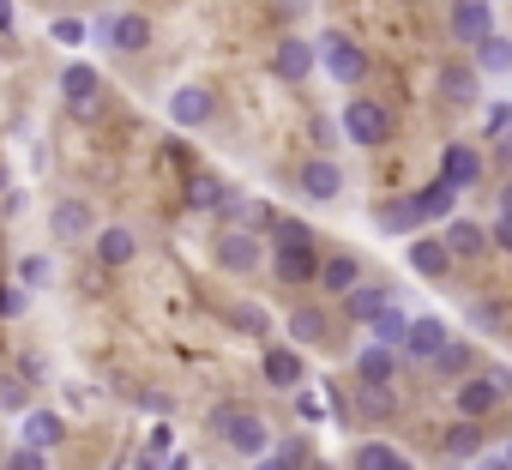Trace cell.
Returning <instances> with one entry per match:
<instances>
[{
	"label": "cell",
	"mask_w": 512,
	"mask_h": 470,
	"mask_svg": "<svg viewBox=\"0 0 512 470\" xmlns=\"http://www.w3.org/2000/svg\"><path fill=\"white\" fill-rule=\"evenodd\" d=\"M211 434L235 452V458H266L272 452V422L260 410H241V404H217L211 410Z\"/></svg>",
	"instance_id": "1"
},
{
	"label": "cell",
	"mask_w": 512,
	"mask_h": 470,
	"mask_svg": "<svg viewBox=\"0 0 512 470\" xmlns=\"http://www.w3.org/2000/svg\"><path fill=\"white\" fill-rule=\"evenodd\" d=\"M506 392H512V380H506L500 368H488V374L476 368L470 380L452 386V410H458V422H488V416L506 404Z\"/></svg>",
	"instance_id": "2"
},
{
	"label": "cell",
	"mask_w": 512,
	"mask_h": 470,
	"mask_svg": "<svg viewBox=\"0 0 512 470\" xmlns=\"http://www.w3.org/2000/svg\"><path fill=\"white\" fill-rule=\"evenodd\" d=\"M314 61H320V73H326L332 85H362V79H368V49H362L356 37H344V31H326V37L314 43Z\"/></svg>",
	"instance_id": "3"
},
{
	"label": "cell",
	"mask_w": 512,
	"mask_h": 470,
	"mask_svg": "<svg viewBox=\"0 0 512 470\" xmlns=\"http://www.w3.org/2000/svg\"><path fill=\"white\" fill-rule=\"evenodd\" d=\"M338 121H344V139L362 145V151H380V145L392 139V109L374 103V97H350V103L338 109Z\"/></svg>",
	"instance_id": "4"
},
{
	"label": "cell",
	"mask_w": 512,
	"mask_h": 470,
	"mask_svg": "<svg viewBox=\"0 0 512 470\" xmlns=\"http://www.w3.org/2000/svg\"><path fill=\"white\" fill-rule=\"evenodd\" d=\"M61 103H67L79 121H97V109H103V73H97L91 61H67V67H61Z\"/></svg>",
	"instance_id": "5"
},
{
	"label": "cell",
	"mask_w": 512,
	"mask_h": 470,
	"mask_svg": "<svg viewBox=\"0 0 512 470\" xmlns=\"http://www.w3.org/2000/svg\"><path fill=\"white\" fill-rule=\"evenodd\" d=\"M97 43H103L109 55H145V49H151V19L133 13V7H121V13H109V19L97 25Z\"/></svg>",
	"instance_id": "6"
},
{
	"label": "cell",
	"mask_w": 512,
	"mask_h": 470,
	"mask_svg": "<svg viewBox=\"0 0 512 470\" xmlns=\"http://www.w3.org/2000/svg\"><path fill=\"white\" fill-rule=\"evenodd\" d=\"M211 254H217V266H223V272H241V278H247V272H260V266H266V254H272V248H266L253 229H223Z\"/></svg>",
	"instance_id": "7"
},
{
	"label": "cell",
	"mask_w": 512,
	"mask_h": 470,
	"mask_svg": "<svg viewBox=\"0 0 512 470\" xmlns=\"http://www.w3.org/2000/svg\"><path fill=\"white\" fill-rule=\"evenodd\" d=\"M434 97H440L446 109H470V103L482 97V73H476L470 61H440V67H434Z\"/></svg>",
	"instance_id": "8"
},
{
	"label": "cell",
	"mask_w": 512,
	"mask_h": 470,
	"mask_svg": "<svg viewBox=\"0 0 512 470\" xmlns=\"http://www.w3.org/2000/svg\"><path fill=\"white\" fill-rule=\"evenodd\" d=\"M260 374H266L272 392H302L308 386V362H302L296 344H266L260 350Z\"/></svg>",
	"instance_id": "9"
},
{
	"label": "cell",
	"mask_w": 512,
	"mask_h": 470,
	"mask_svg": "<svg viewBox=\"0 0 512 470\" xmlns=\"http://www.w3.org/2000/svg\"><path fill=\"white\" fill-rule=\"evenodd\" d=\"M446 31L464 49H476V43L494 37V7H488V0H452V7H446Z\"/></svg>",
	"instance_id": "10"
},
{
	"label": "cell",
	"mask_w": 512,
	"mask_h": 470,
	"mask_svg": "<svg viewBox=\"0 0 512 470\" xmlns=\"http://www.w3.org/2000/svg\"><path fill=\"white\" fill-rule=\"evenodd\" d=\"M440 242H446L452 266H458V260H488V254H494V242H488V229H482L476 217H446V229H440Z\"/></svg>",
	"instance_id": "11"
},
{
	"label": "cell",
	"mask_w": 512,
	"mask_h": 470,
	"mask_svg": "<svg viewBox=\"0 0 512 470\" xmlns=\"http://www.w3.org/2000/svg\"><path fill=\"white\" fill-rule=\"evenodd\" d=\"M266 266H272V278H278L284 290H302V284L320 278V248H272Z\"/></svg>",
	"instance_id": "12"
},
{
	"label": "cell",
	"mask_w": 512,
	"mask_h": 470,
	"mask_svg": "<svg viewBox=\"0 0 512 470\" xmlns=\"http://www.w3.org/2000/svg\"><path fill=\"white\" fill-rule=\"evenodd\" d=\"M446 344H452L446 320H434V314H416V320H410V338H404V356H410V362H422V368H434Z\"/></svg>",
	"instance_id": "13"
},
{
	"label": "cell",
	"mask_w": 512,
	"mask_h": 470,
	"mask_svg": "<svg viewBox=\"0 0 512 470\" xmlns=\"http://www.w3.org/2000/svg\"><path fill=\"white\" fill-rule=\"evenodd\" d=\"M49 235L55 242H85V235H97V211L85 199H55L49 205Z\"/></svg>",
	"instance_id": "14"
},
{
	"label": "cell",
	"mask_w": 512,
	"mask_h": 470,
	"mask_svg": "<svg viewBox=\"0 0 512 470\" xmlns=\"http://www.w3.org/2000/svg\"><path fill=\"white\" fill-rule=\"evenodd\" d=\"M398 350H380V344H368V350H356V386L362 392H392V380H398Z\"/></svg>",
	"instance_id": "15"
},
{
	"label": "cell",
	"mask_w": 512,
	"mask_h": 470,
	"mask_svg": "<svg viewBox=\"0 0 512 470\" xmlns=\"http://www.w3.org/2000/svg\"><path fill=\"white\" fill-rule=\"evenodd\" d=\"M302 193H308L314 205H332V199L344 193V163H338V157H308V163H302Z\"/></svg>",
	"instance_id": "16"
},
{
	"label": "cell",
	"mask_w": 512,
	"mask_h": 470,
	"mask_svg": "<svg viewBox=\"0 0 512 470\" xmlns=\"http://www.w3.org/2000/svg\"><path fill=\"white\" fill-rule=\"evenodd\" d=\"M314 284H320L326 296H338V302H344V296L362 284V260H356L350 248H338V254H320V278H314Z\"/></svg>",
	"instance_id": "17"
},
{
	"label": "cell",
	"mask_w": 512,
	"mask_h": 470,
	"mask_svg": "<svg viewBox=\"0 0 512 470\" xmlns=\"http://www.w3.org/2000/svg\"><path fill=\"white\" fill-rule=\"evenodd\" d=\"M440 181H446L452 193L476 187V181H482V151H476V145H446V151H440Z\"/></svg>",
	"instance_id": "18"
},
{
	"label": "cell",
	"mask_w": 512,
	"mask_h": 470,
	"mask_svg": "<svg viewBox=\"0 0 512 470\" xmlns=\"http://www.w3.org/2000/svg\"><path fill=\"white\" fill-rule=\"evenodd\" d=\"M133 260H139V235H133L127 223H109V229H97V266L121 272V266H133Z\"/></svg>",
	"instance_id": "19"
},
{
	"label": "cell",
	"mask_w": 512,
	"mask_h": 470,
	"mask_svg": "<svg viewBox=\"0 0 512 470\" xmlns=\"http://www.w3.org/2000/svg\"><path fill=\"white\" fill-rule=\"evenodd\" d=\"M314 67H320V61H314V43H302V37H284V43L272 49V73H278L284 85H302Z\"/></svg>",
	"instance_id": "20"
},
{
	"label": "cell",
	"mask_w": 512,
	"mask_h": 470,
	"mask_svg": "<svg viewBox=\"0 0 512 470\" xmlns=\"http://www.w3.org/2000/svg\"><path fill=\"white\" fill-rule=\"evenodd\" d=\"M211 115H217V97H211L205 85H181V91L169 97V121H175V127H205Z\"/></svg>",
	"instance_id": "21"
},
{
	"label": "cell",
	"mask_w": 512,
	"mask_h": 470,
	"mask_svg": "<svg viewBox=\"0 0 512 470\" xmlns=\"http://www.w3.org/2000/svg\"><path fill=\"white\" fill-rule=\"evenodd\" d=\"M410 272L416 278H434V284L452 272V254H446L440 235H410Z\"/></svg>",
	"instance_id": "22"
},
{
	"label": "cell",
	"mask_w": 512,
	"mask_h": 470,
	"mask_svg": "<svg viewBox=\"0 0 512 470\" xmlns=\"http://www.w3.org/2000/svg\"><path fill=\"white\" fill-rule=\"evenodd\" d=\"M410 205H416V223L428 229V223H446V217H452V205H458V193H452V187H446V181L434 175L428 187H416V193H410Z\"/></svg>",
	"instance_id": "23"
},
{
	"label": "cell",
	"mask_w": 512,
	"mask_h": 470,
	"mask_svg": "<svg viewBox=\"0 0 512 470\" xmlns=\"http://www.w3.org/2000/svg\"><path fill=\"white\" fill-rule=\"evenodd\" d=\"M392 302H398V296H392L386 284H356V290L344 296V314H350L356 326H374V320H380V314H386Z\"/></svg>",
	"instance_id": "24"
},
{
	"label": "cell",
	"mask_w": 512,
	"mask_h": 470,
	"mask_svg": "<svg viewBox=\"0 0 512 470\" xmlns=\"http://www.w3.org/2000/svg\"><path fill=\"white\" fill-rule=\"evenodd\" d=\"M284 332H290V344H296V350H314V344H326V338H332V320H326L320 308H290Z\"/></svg>",
	"instance_id": "25"
},
{
	"label": "cell",
	"mask_w": 512,
	"mask_h": 470,
	"mask_svg": "<svg viewBox=\"0 0 512 470\" xmlns=\"http://www.w3.org/2000/svg\"><path fill=\"white\" fill-rule=\"evenodd\" d=\"M223 199H229V187L211 169H193L187 175V211H223Z\"/></svg>",
	"instance_id": "26"
},
{
	"label": "cell",
	"mask_w": 512,
	"mask_h": 470,
	"mask_svg": "<svg viewBox=\"0 0 512 470\" xmlns=\"http://www.w3.org/2000/svg\"><path fill=\"white\" fill-rule=\"evenodd\" d=\"M61 440H67V422H61L55 410H25V446L49 452V446H61Z\"/></svg>",
	"instance_id": "27"
},
{
	"label": "cell",
	"mask_w": 512,
	"mask_h": 470,
	"mask_svg": "<svg viewBox=\"0 0 512 470\" xmlns=\"http://www.w3.org/2000/svg\"><path fill=\"white\" fill-rule=\"evenodd\" d=\"M374 223H380L386 235H422V223H416V205H410V193H404V199H386V205H374Z\"/></svg>",
	"instance_id": "28"
},
{
	"label": "cell",
	"mask_w": 512,
	"mask_h": 470,
	"mask_svg": "<svg viewBox=\"0 0 512 470\" xmlns=\"http://www.w3.org/2000/svg\"><path fill=\"white\" fill-rule=\"evenodd\" d=\"M368 332H374V344H380V350H398V356H404V338H410V314L392 302V308H386V314H380Z\"/></svg>",
	"instance_id": "29"
},
{
	"label": "cell",
	"mask_w": 512,
	"mask_h": 470,
	"mask_svg": "<svg viewBox=\"0 0 512 470\" xmlns=\"http://www.w3.org/2000/svg\"><path fill=\"white\" fill-rule=\"evenodd\" d=\"M434 374H446L452 386H458V380H470V374H476V344H464V338H452V344L440 350V362H434Z\"/></svg>",
	"instance_id": "30"
},
{
	"label": "cell",
	"mask_w": 512,
	"mask_h": 470,
	"mask_svg": "<svg viewBox=\"0 0 512 470\" xmlns=\"http://www.w3.org/2000/svg\"><path fill=\"white\" fill-rule=\"evenodd\" d=\"M440 446L452 452V458H482V422H446V434H440Z\"/></svg>",
	"instance_id": "31"
},
{
	"label": "cell",
	"mask_w": 512,
	"mask_h": 470,
	"mask_svg": "<svg viewBox=\"0 0 512 470\" xmlns=\"http://www.w3.org/2000/svg\"><path fill=\"white\" fill-rule=\"evenodd\" d=\"M356 470H416L398 446H386V440H362L356 446Z\"/></svg>",
	"instance_id": "32"
},
{
	"label": "cell",
	"mask_w": 512,
	"mask_h": 470,
	"mask_svg": "<svg viewBox=\"0 0 512 470\" xmlns=\"http://www.w3.org/2000/svg\"><path fill=\"white\" fill-rule=\"evenodd\" d=\"M253 470H308V440H272V452L253 458Z\"/></svg>",
	"instance_id": "33"
},
{
	"label": "cell",
	"mask_w": 512,
	"mask_h": 470,
	"mask_svg": "<svg viewBox=\"0 0 512 470\" xmlns=\"http://www.w3.org/2000/svg\"><path fill=\"white\" fill-rule=\"evenodd\" d=\"M476 73H512V37H488V43H476V61H470Z\"/></svg>",
	"instance_id": "34"
},
{
	"label": "cell",
	"mask_w": 512,
	"mask_h": 470,
	"mask_svg": "<svg viewBox=\"0 0 512 470\" xmlns=\"http://www.w3.org/2000/svg\"><path fill=\"white\" fill-rule=\"evenodd\" d=\"M55 284V260L49 254H25L19 260V290H49Z\"/></svg>",
	"instance_id": "35"
},
{
	"label": "cell",
	"mask_w": 512,
	"mask_h": 470,
	"mask_svg": "<svg viewBox=\"0 0 512 470\" xmlns=\"http://www.w3.org/2000/svg\"><path fill=\"white\" fill-rule=\"evenodd\" d=\"M272 248H314V229L302 217H278L272 223Z\"/></svg>",
	"instance_id": "36"
},
{
	"label": "cell",
	"mask_w": 512,
	"mask_h": 470,
	"mask_svg": "<svg viewBox=\"0 0 512 470\" xmlns=\"http://www.w3.org/2000/svg\"><path fill=\"white\" fill-rule=\"evenodd\" d=\"M0 410H7V416H25L31 410V386L19 374H0Z\"/></svg>",
	"instance_id": "37"
},
{
	"label": "cell",
	"mask_w": 512,
	"mask_h": 470,
	"mask_svg": "<svg viewBox=\"0 0 512 470\" xmlns=\"http://www.w3.org/2000/svg\"><path fill=\"white\" fill-rule=\"evenodd\" d=\"M0 470H49V452H37V446H25V440H19V446L7 452V464H0Z\"/></svg>",
	"instance_id": "38"
},
{
	"label": "cell",
	"mask_w": 512,
	"mask_h": 470,
	"mask_svg": "<svg viewBox=\"0 0 512 470\" xmlns=\"http://www.w3.org/2000/svg\"><path fill=\"white\" fill-rule=\"evenodd\" d=\"M470 326L500 332V326H506V308H500V302H470Z\"/></svg>",
	"instance_id": "39"
},
{
	"label": "cell",
	"mask_w": 512,
	"mask_h": 470,
	"mask_svg": "<svg viewBox=\"0 0 512 470\" xmlns=\"http://www.w3.org/2000/svg\"><path fill=\"white\" fill-rule=\"evenodd\" d=\"M25 314V290L19 284H0V320H19Z\"/></svg>",
	"instance_id": "40"
},
{
	"label": "cell",
	"mask_w": 512,
	"mask_h": 470,
	"mask_svg": "<svg viewBox=\"0 0 512 470\" xmlns=\"http://www.w3.org/2000/svg\"><path fill=\"white\" fill-rule=\"evenodd\" d=\"M506 121H512V103H488V139L494 145L506 139Z\"/></svg>",
	"instance_id": "41"
},
{
	"label": "cell",
	"mask_w": 512,
	"mask_h": 470,
	"mask_svg": "<svg viewBox=\"0 0 512 470\" xmlns=\"http://www.w3.org/2000/svg\"><path fill=\"white\" fill-rule=\"evenodd\" d=\"M55 43L79 49V43H85V25H79V19H55Z\"/></svg>",
	"instance_id": "42"
},
{
	"label": "cell",
	"mask_w": 512,
	"mask_h": 470,
	"mask_svg": "<svg viewBox=\"0 0 512 470\" xmlns=\"http://www.w3.org/2000/svg\"><path fill=\"white\" fill-rule=\"evenodd\" d=\"M235 326H241L247 338H266V314H260V308H241V314H235Z\"/></svg>",
	"instance_id": "43"
},
{
	"label": "cell",
	"mask_w": 512,
	"mask_h": 470,
	"mask_svg": "<svg viewBox=\"0 0 512 470\" xmlns=\"http://www.w3.org/2000/svg\"><path fill=\"white\" fill-rule=\"evenodd\" d=\"M488 242H494L500 254H512V217H494V223H488Z\"/></svg>",
	"instance_id": "44"
},
{
	"label": "cell",
	"mask_w": 512,
	"mask_h": 470,
	"mask_svg": "<svg viewBox=\"0 0 512 470\" xmlns=\"http://www.w3.org/2000/svg\"><path fill=\"white\" fill-rule=\"evenodd\" d=\"M392 404H398L392 392H362V410H368V416H392Z\"/></svg>",
	"instance_id": "45"
},
{
	"label": "cell",
	"mask_w": 512,
	"mask_h": 470,
	"mask_svg": "<svg viewBox=\"0 0 512 470\" xmlns=\"http://www.w3.org/2000/svg\"><path fill=\"white\" fill-rule=\"evenodd\" d=\"M169 446H175V440H169V428H151V440H145V458H169Z\"/></svg>",
	"instance_id": "46"
},
{
	"label": "cell",
	"mask_w": 512,
	"mask_h": 470,
	"mask_svg": "<svg viewBox=\"0 0 512 470\" xmlns=\"http://www.w3.org/2000/svg\"><path fill=\"white\" fill-rule=\"evenodd\" d=\"M13 19H19V13H13V0H0V37L13 31Z\"/></svg>",
	"instance_id": "47"
},
{
	"label": "cell",
	"mask_w": 512,
	"mask_h": 470,
	"mask_svg": "<svg viewBox=\"0 0 512 470\" xmlns=\"http://www.w3.org/2000/svg\"><path fill=\"white\" fill-rule=\"evenodd\" d=\"M500 217H512V181L500 187Z\"/></svg>",
	"instance_id": "48"
},
{
	"label": "cell",
	"mask_w": 512,
	"mask_h": 470,
	"mask_svg": "<svg viewBox=\"0 0 512 470\" xmlns=\"http://www.w3.org/2000/svg\"><path fill=\"white\" fill-rule=\"evenodd\" d=\"M476 470H506V458L494 452V458H476Z\"/></svg>",
	"instance_id": "49"
},
{
	"label": "cell",
	"mask_w": 512,
	"mask_h": 470,
	"mask_svg": "<svg viewBox=\"0 0 512 470\" xmlns=\"http://www.w3.org/2000/svg\"><path fill=\"white\" fill-rule=\"evenodd\" d=\"M163 470H187V458H163Z\"/></svg>",
	"instance_id": "50"
},
{
	"label": "cell",
	"mask_w": 512,
	"mask_h": 470,
	"mask_svg": "<svg viewBox=\"0 0 512 470\" xmlns=\"http://www.w3.org/2000/svg\"><path fill=\"white\" fill-rule=\"evenodd\" d=\"M133 470H157V458H145V452H139V464H133Z\"/></svg>",
	"instance_id": "51"
},
{
	"label": "cell",
	"mask_w": 512,
	"mask_h": 470,
	"mask_svg": "<svg viewBox=\"0 0 512 470\" xmlns=\"http://www.w3.org/2000/svg\"><path fill=\"white\" fill-rule=\"evenodd\" d=\"M500 151H506V157H512V121H506V139H500Z\"/></svg>",
	"instance_id": "52"
},
{
	"label": "cell",
	"mask_w": 512,
	"mask_h": 470,
	"mask_svg": "<svg viewBox=\"0 0 512 470\" xmlns=\"http://www.w3.org/2000/svg\"><path fill=\"white\" fill-rule=\"evenodd\" d=\"M7 187H13V175H7V163H0V193H7Z\"/></svg>",
	"instance_id": "53"
},
{
	"label": "cell",
	"mask_w": 512,
	"mask_h": 470,
	"mask_svg": "<svg viewBox=\"0 0 512 470\" xmlns=\"http://www.w3.org/2000/svg\"><path fill=\"white\" fill-rule=\"evenodd\" d=\"M500 458H506V470H512V440H506V452H500Z\"/></svg>",
	"instance_id": "54"
}]
</instances>
